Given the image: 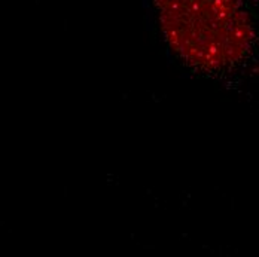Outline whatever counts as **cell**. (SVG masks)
Returning <instances> with one entry per match:
<instances>
[{"label":"cell","instance_id":"obj_1","mask_svg":"<svg viewBox=\"0 0 259 257\" xmlns=\"http://www.w3.org/2000/svg\"><path fill=\"white\" fill-rule=\"evenodd\" d=\"M162 42L185 69L225 79L247 61L256 37L249 0H148Z\"/></svg>","mask_w":259,"mask_h":257}]
</instances>
